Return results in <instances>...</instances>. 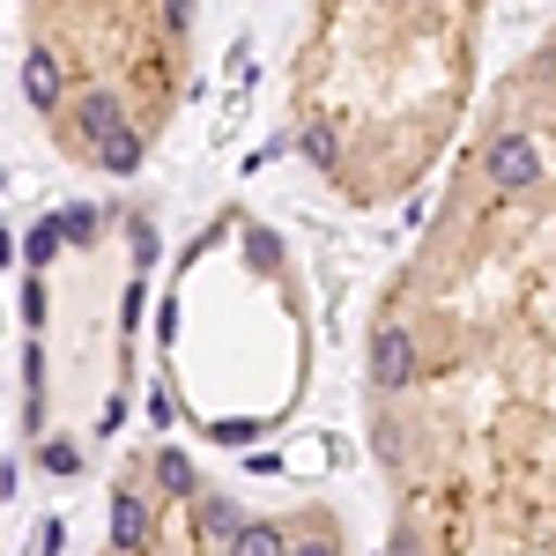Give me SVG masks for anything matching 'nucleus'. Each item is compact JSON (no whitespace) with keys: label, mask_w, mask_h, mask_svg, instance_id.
<instances>
[{"label":"nucleus","mask_w":556,"mask_h":556,"mask_svg":"<svg viewBox=\"0 0 556 556\" xmlns=\"http://www.w3.org/2000/svg\"><path fill=\"white\" fill-rule=\"evenodd\" d=\"M556 349V15L475 97L408 260L364 319V364Z\"/></svg>","instance_id":"f257e3e1"},{"label":"nucleus","mask_w":556,"mask_h":556,"mask_svg":"<svg viewBox=\"0 0 556 556\" xmlns=\"http://www.w3.org/2000/svg\"><path fill=\"white\" fill-rule=\"evenodd\" d=\"M379 556H556V349L364 364Z\"/></svg>","instance_id":"f03ea898"},{"label":"nucleus","mask_w":556,"mask_h":556,"mask_svg":"<svg viewBox=\"0 0 556 556\" xmlns=\"http://www.w3.org/2000/svg\"><path fill=\"white\" fill-rule=\"evenodd\" d=\"M490 0H304L282 119L342 208H401L445 172L482 97Z\"/></svg>","instance_id":"7ed1b4c3"},{"label":"nucleus","mask_w":556,"mask_h":556,"mask_svg":"<svg viewBox=\"0 0 556 556\" xmlns=\"http://www.w3.org/2000/svg\"><path fill=\"white\" fill-rule=\"evenodd\" d=\"M156 215L141 201H60L23 238V445L45 475H83L127 430Z\"/></svg>","instance_id":"20e7f679"},{"label":"nucleus","mask_w":556,"mask_h":556,"mask_svg":"<svg viewBox=\"0 0 556 556\" xmlns=\"http://www.w3.org/2000/svg\"><path fill=\"white\" fill-rule=\"evenodd\" d=\"M164 393L201 445H260L304 408L319 319L298 245L260 208H215L164 282Z\"/></svg>","instance_id":"39448f33"},{"label":"nucleus","mask_w":556,"mask_h":556,"mask_svg":"<svg viewBox=\"0 0 556 556\" xmlns=\"http://www.w3.org/2000/svg\"><path fill=\"white\" fill-rule=\"evenodd\" d=\"M201 83V0H15V89L45 149L134 178Z\"/></svg>","instance_id":"423d86ee"},{"label":"nucleus","mask_w":556,"mask_h":556,"mask_svg":"<svg viewBox=\"0 0 556 556\" xmlns=\"http://www.w3.org/2000/svg\"><path fill=\"white\" fill-rule=\"evenodd\" d=\"M89 556H349L327 497L245 490L186 445H127Z\"/></svg>","instance_id":"0eeeda50"},{"label":"nucleus","mask_w":556,"mask_h":556,"mask_svg":"<svg viewBox=\"0 0 556 556\" xmlns=\"http://www.w3.org/2000/svg\"><path fill=\"white\" fill-rule=\"evenodd\" d=\"M8 490H15V460H8V430H0V556H8Z\"/></svg>","instance_id":"6e6552de"}]
</instances>
